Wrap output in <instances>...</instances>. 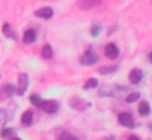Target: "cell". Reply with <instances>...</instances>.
<instances>
[{"label":"cell","mask_w":152,"mask_h":140,"mask_svg":"<svg viewBox=\"0 0 152 140\" xmlns=\"http://www.w3.org/2000/svg\"><path fill=\"white\" fill-rule=\"evenodd\" d=\"M97 61H99V56L93 49H87L80 57V63L82 65H93L97 63Z\"/></svg>","instance_id":"obj_1"},{"label":"cell","mask_w":152,"mask_h":140,"mask_svg":"<svg viewBox=\"0 0 152 140\" xmlns=\"http://www.w3.org/2000/svg\"><path fill=\"white\" fill-rule=\"evenodd\" d=\"M118 121H119V123H120L122 127H125V128H134V127H135L133 116H132V114L128 113V112L119 113V115H118Z\"/></svg>","instance_id":"obj_2"},{"label":"cell","mask_w":152,"mask_h":140,"mask_svg":"<svg viewBox=\"0 0 152 140\" xmlns=\"http://www.w3.org/2000/svg\"><path fill=\"white\" fill-rule=\"evenodd\" d=\"M28 88V76L27 74H19L18 76V88L17 94L19 96H23Z\"/></svg>","instance_id":"obj_3"},{"label":"cell","mask_w":152,"mask_h":140,"mask_svg":"<svg viewBox=\"0 0 152 140\" xmlns=\"http://www.w3.org/2000/svg\"><path fill=\"white\" fill-rule=\"evenodd\" d=\"M69 103H70V107L72 109L77 110V112H84L88 107H90V103L86 102L84 100H82L80 97H72V98H70Z\"/></svg>","instance_id":"obj_4"},{"label":"cell","mask_w":152,"mask_h":140,"mask_svg":"<svg viewBox=\"0 0 152 140\" xmlns=\"http://www.w3.org/2000/svg\"><path fill=\"white\" fill-rule=\"evenodd\" d=\"M101 4H102V0H77L78 8L83 9V11H89V9L96 8Z\"/></svg>","instance_id":"obj_5"},{"label":"cell","mask_w":152,"mask_h":140,"mask_svg":"<svg viewBox=\"0 0 152 140\" xmlns=\"http://www.w3.org/2000/svg\"><path fill=\"white\" fill-rule=\"evenodd\" d=\"M39 108L43 109L46 113L53 114V113H56L58 110V103L55 100H43V102H42Z\"/></svg>","instance_id":"obj_6"},{"label":"cell","mask_w":152,"mask_h":140,"mask_svg":"<svg viewBox=\"0 0 152 140\" xmlns=\"http://www.w3.org/2000/svg\"><path fill=\"white\" fill-rule=\"evenodd\" d=\"M119 55V47L115 43H108L104 46V56L109 59H115Z\"/></svg>","instance_id":"obj_7"},{"label":"cell","mask_w":152,"mask_h":140,"mask_svg":"<svg viewBox=\"0 0 152 140\" xmlns=\"http://www.w3.org/2000/svg\"><path fill=\"white\" fill-rule=\"evenodd\" d=\"M14 91H15V88L12 83L5 84L4 87L0 88V101H4L5 98H8V97L13 96Z\"/></svg>","instance_id":"obj_8"},{"label":"cell","mask_w":152,"mask_h":140,"mask_svg":"<svg viewBox=\"0 0 152 140\" xmlns=\"http://www.w3.org/2000/svg\"><path fill=\"white\" fill-rule=\"evenodd\" d=\"M142 71L138 68H134L129 71V75H128V78H129V82L132 84H139L142 79Z\"/></svg>","instance_id":"obj_9"},{"label":"cell","mask_w":152,"mask_h":140,"mask_svg":"<svg viewBox=\"0 0 152 140\" xmlns=\"http://www.w3.org/2000/svg\"><path fill=\"white\" fill-rule=\"evenodd\" d=\"M34 15L38 18H43V19H50L53 15V9L51 7H42L34 12Z\"/></svg>","instance_id":"obj_10"},{"label":"cell","mask_w":152,"mask_h":140,"mask_svg":"<svg viewBox=\"0 0 152 140\" xmlns=\"http://www.w3.org/2000/svg\"><path fill=\"white\" fill-rule=\"evenodd\" d=\"M36 39H37V32H36V30L28 28V30L25 31L24 37H23V43L24 44H32V43L36 42Z\"/></svg>","instance_id":"obj_11"},{"label":"cell","mask_w":152,"mask_h":140,"mask_svg":"<svg viewBox=\"0 0 152 140\" xmlns=\"http://www.w3.org/2000/svg\"><path fill=\"white\" fill-rule=\"evenodd\" d=\"M138 113L140 114V116H148L150 113H151V107H150V103L145 100L140 101L139 106H138Z\"/></svg>","instance_id":"obj_12"},{"label":"cell","mask_w":152,"mask_h":140,"mask_svg":"<svg viewBox=\"0 0 152 140\" xmlns=\"http://www.w3.org/2000/svg\"><path fill=\"white\" fill-rule=\"evenodd\" d=\"M1 31H2V33H4V36H5L6 38H10V39H14V40H17V39H18V38H17V34H15V32L12 30V27H11V25H10L8 23H5V24H2Z\"/></svg>","instance_id":"obj_13"},{"label":"cell","mask_w":152,"mask_h":140,"mask_svg":"<svg viewBox=\"0 0 152 140\" xmlns=\"http://www.w3.org/2000/svg\"><path fill=\"white\" fill-rule=\"evenodd\" d=\"M20 121H21V123H23L24 126H26V127L31 126V125H32V121H33V113H32L31 110H25V112L21 114V116H20Z\"/></svg>","instance_id":"obj_14"},{"label":"cell","mask_w":152,"mask_h":140,"mask_svg":"<svg viewBox=\"0 0 152 140\" xmlns=\"http://www.w3.org/2000/svg\"><path fill=\"white\" fill-rule=\"evenodd\" d=\"M42 57L45 58V59H50L52 56H53V50H52V46L50 44H45L43 47H42Z\"/></svg>","instance_id":"obj_15"},{"label":"cell","mask_w":152,"mask_h":140,"mask_svg":"<svg viewBox=\"0 0 152 140\" xmlns=\"http://www.w3.org/2000/svg\"><path fill=\"white\" fill-rule=\"evenodd\" d=\"M116 70H118V66H116V65H103V66H100V68L97 69V71H99L101 75L114 74Z\"/></svg>","instance_id":"obj_16"},{"label":"cell","mask_w":152,"mask_h":140,"mask_svg":"<svg viewBox=\"0 0 152 140\" xmlns=\"http://www.w3.org/2000/svg\"><path fill=\"white\" fill-rule=\"evenodd\" d=\"M101 31H102V27L97 23H93L91 26H90V28H89V33H90L91 37H97L101 33Z\"/></svg>","instance_id":"obj_17"},{"label":"cell","mask_w":152,"mask_h":140,"mask_svg":"<svg viewBox=\"0 0 152 140\" xmlns=\"http://www.w3.org/2000/svg\"><path fill=\"white\" fill-rule=\"evenodd\" d=\"M97 85H99V81H97L96 78L91 77V78H89V79L86 81V83L83 84V89H86V90H88V89H94V88H96Z\"/></svg>","instance_id":"obj_18"},{"label":"cell","mask_w":152,"mask_h":140,"mask_svg":"<svg viewBox=\"0 0 152 140\" xmlns=\"http://www.w3.org/2000/svg\"><path fill=\"white\" fill-rule=\"evenodd\" d=\"M30 102H31L34 107L39 108L40 104H42V102H43V100H42V97L39 96V94H31V95H30Z\"/></svg>","instance_id":"obj_19"},{"label":"cell","mask_w":152,"mask_h":140,"mask_svg":"<svg viewBox=\"0 0 152 140\" xmlns=\"http://www.w3.org/2000/svg\"><path fill=\"white\" fill-rule=\"evenodd\" d=\"M139 98H140V93H138V91H132V93H129V94L126 96L125 101H126L127 103H133V102L138 101Z\"/></svg>","instance_id":"obj_20"},{"label":"cell","mask_w":152,"mask_h":140,"mask_svg":"<svg viewBox=\"0 0 152 140\" xmlns=\"http://www.w3.org/2000/svg\"><path fill=\"white\" fill-rule=\"evenodd\" d=\"M13 133H14L13 128H10V127H2V128L0 129V136H1V138H8V136H11Z\"/></svg>","instance_id":"obj_21"},{"label":"cell","mask_w":152,"mask_h":140,"mask_svg":"<svg viewBox=\"0 0 152 140\" xmlns=\"http://www.w3.org/2000/svg\"><path fill=\"white\" fill-rule=\"evenodd\" d=\"M59 138H62V139H64V140H77V138H76L74 134L69 133V132H63Z\"/></svg>","instance_id":"obj_22"},{"label":"cell","mask_w":152,"mask_h":140,"mask_svg":"<svg viewBox=\"0 0 152 140\" xmlns=\"http://www.w3.org/2000/svg\"><path fill=\"white\" fill-rule=\"evenodd\" d=\"M6 120H7L6 110H5V109H2V108H0V127H1V128H2V126L5 125Z\"/></svg>","instance_id":"obj_23"},{"label":"cell","mask_w":152,"mask_h":140,"mask_svg":"<svg viewBox=\"0 0 152 140\" xmlns=\"http://www.w3.org/2000/svg\"><path fill=\"white\" fill-rule=\"evenodd\" d=\"M127 140H140V139H139L137 135H131V136L127 138Z\"/></svg>","instance_id":"obj_24"},{"label":"cell","mask_w":152,"mask_h":140,"mask_svg":"<svg viewBox=\"0 0 152 140\" xmlns=\"http://www.w3.org/2000/svg\"><path fill=\"white\" fill-rule=\"evenodd\" d=\"M106 140H115V136L109 135V136H107V138H106Z\"/></svg>","instance_id":"obj_25"},{"label":"cell","mask_w":152,"mask_h":140,"mask_svg":"<svg viewBox=\"0 0 152 140\" xmlns=\"http://www.w3.org/2000/svg\"><path fill=\"white\" fill-rule=\"evenodd\" d=\"M147 57H148V61H150V63H152V51L148 53V56H147Z\"/></svg>","instance_id":"obj_26"},{"label":"cell","mask_w":152,"mask_h":140,"mask_svg":"<svg viewBox=\"0 0 152 140\" xmlns=\"http://www.w3.org/2000/svg\"><path fill=\"white\" fill-rule=\"evenodd\" d=\"M148 129H150V131H152V122H150V123H148Z\"/></svg>","instance_id":"obj_27"},{"label":"cell","mask_w":152,"mask_h":140,"mask_svg":"<svg viewBox=\"0 0 152 140\" xmlns=\"http://www.w3.org/2000/svg\"><path fill=\"white\" fill-rule=\"evenodd\" d=\"M12 140H21V139H20V138H13Z\"/></svg>","instance_id":"obj_28"},{"label":"cell","mask_w":152,"mask_h":140,"mask_svg":"<svg viewBox=\"0 0 152 140\" xmlns=\"http://www.w3.org/2000/svg\"><path fill=\"white\" fill-rule=\"evenodd\" d=\"M57 140H64V139H62V138H58V139H57Z\"/></svg>","instance_id":"obj_29"}]
</instances>
